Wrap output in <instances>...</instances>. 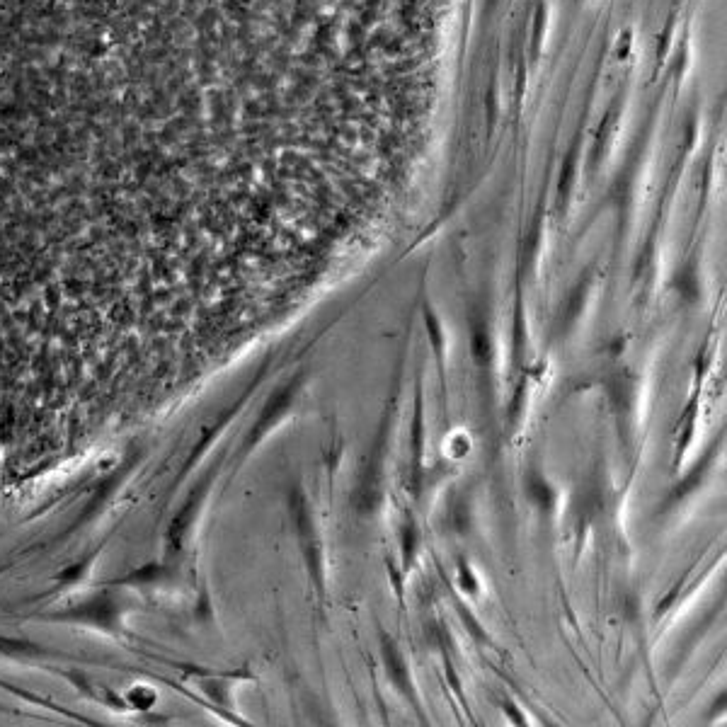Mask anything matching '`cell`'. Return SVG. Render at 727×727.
Returning a JSON list of instances; mask_svg holds the SVG:
<instances>
[{"instance_id": "30bf717a", "label": "cell", "mask_w": 727, "mask_h": 727, "mask_svg": "<svg viewBox=\"0 0 727 727\" xmlns=\"http://www.w3.org/2000/svg\"><path fill=\"white\" fill-rule=\"evenodd\" d=\"M425 405H422V381H415V412L410 425V492L412 497L422 495L425 485Z\"/></svg>"}, {"instance_id": "d6986e66", "label": "cell", "mask_w": 727, "mask_h": 727, "mask_svg": "<svg viewBox=\"0 0 727 727\" xmlns=\"http://www.w3.org/2000/svg\"><path fill=\"white\" fill-rule=\"evenodd\" d=\"M677 286H679V296H681V299L689 301V303L696 301L698 294H701V291H698L696 274H694V269H691V267H686L684 272H679Z\"/></svg>"}, {"instance_id": "5b68a950", "label": "cell", "mask_w": 727, "mask_h": 727, "mask_svg": "<svg viewBox=\"0 0 727 727\" xmlns=\"http://www.w3.org/2000/svg\"><path fill=\"white\" fill-rule=\"evenodd\" d=\"M219 471H221V459L204 473V478L194 485L190 495H187V500L182 502L180 509L175 512V517L170 519L168 531H165V555H168V558H173V555L180 553L182 546H185L187 536H190L192 531V524L197 522L199 514H202L204 502L209 500V492L214 488V478L219 475Z\"/></svg>"}, {"instance_id": "ac0fdd59", "label": "cell", "mask_w": 727, "mask_h": 727, "mask_svg": "<svg viewBox=\"0 0 727 727\" xmlns=\"http://www.w3.org/2000/svg\"><path fill=\"white\" fill-rule=\"evenodd\" d=\"M93 563H95V555H93V558L80 560V563H76V565H68V568L61 572V575H56V582H59V585H64V587L78 585V582H83L85 577L90 575V570H93Z\"/></svg>"}, {"instance_id": "8992f818", "label": "cell", "mask_w": 727, "mask_h": 727, "mask_svg": "<svg viewBox=\"0 0 727 727\" xmlns=\"http://www.w3.org/2000/svg\"><path fill=\"white\" fill-rule=\"evenodd\" d=\"M47 618L61 623H80V626L97 628L112 635H122V618H124V604L122 599L114 594H97L93 599H85L83 604L68 606L66 611H56Z\"/></svg>"}, {"instance_id": "9a60e30c", "label": "cell", "mask_w": 727, "mask_h": 727, "mask_svg": "<svg viewBox=\"0 0 727 727\" xmlns=\"http://www.w3.org/2000/svg\"><path fill=\"white\" fill-rule=\"evenodd\" d=\"M168 577H170L168 563H156V560H153V563H146V565H141V568L129 570L127 575L114 577V580L105 582V585L107 587H136V589H143V587L163 585Z\"/></svg>"}, {"instance_id": "277c9868", "label": "cell", "mask_w": 727, "mask_h": 727, "mask_svg": "<svg viewBox=\"0 0 727 727\" xmlns=\"http://www.w3.org/2000/svg\"><path fill=\"white\" fill-rule=\"evenodd\" d=\"M468 342H471V359L480 376L483 391H492V376H495L497 342L492 330V313L485 303H473L468 311Z\"/></svg>"}, {"instance_id": "ba28073f", "label": "cell", "mask_w": 727, "mask_h": 727, "mask_svg": "<svg viewBox=\"0 0 727 727\" xmlns=\"http://www.w3.org/2000/svg\"><path fill=\"white\" fill-rule=\"evenodd\" d=\"M381 662H383V669H386V677H388V681H391L393 689H396L412 708H415L420 718H425V713H422L420 696H417V689H415V681H412L410 664H408V660H405L403 650L398 648L396 640L386 633L381 635Z\"/></svg>"}, {"instance_id": "7a4b0ae2", "label": "cell", "mask_w": 727, "mask_h": 727, "mask_svg": "<svg viewBox=\"0 0 727 727\" xmlns=\"http://www.w3.org/2000/svg\"><path fill=\"white\" fill-rule=\"evenodd\" d=\"M306 381H308V369H299L296 374H291L289 379H284L279 386L272 388V393H269L265 403H262L260 412H257L255 422L250 425L248 432H245V437L240 439L236 456H233L231 463L233 473H238L257 446L265 442L269 434H272L274 429L282 425L286 417L294 412L303 388H306Z\"/></svg>"}, {"instance_id": "4fadbf2b", "label": "cell", "mask_w": 727, "mask_h": 727, "mask_svg": "<svg viewBox=\"0 0 727 727\" xmlns=\"http://www.w3.org/2000/svg\"><path fill=\"white\" fill-rule=\"evenodd\" d=\"M718 449H720V444H711V449H708L706 454H703L701 463H696L694 471L686 475V478L681 480V483L674 485L672 492H669V497H667V500H664V509L677 507L679 502L686 500V497H689L691 492H694L696 488H701V483H703V480H706L708 471H711V463L715 459V454H718Z\"/></svg>"}, {"instance_id": "52a82bcc", "label": "cell", "mask_w": 727, "mask_h": 727, "mask_svg": "<svg viewBox=\"0 0 727 727\" xmlns=\"http://www.w3.org/2000/svg\"><path fill=\"white\" fill-rule=\"evenodd\" d=\"M606 396H609L611 410H614L618 422V434H621L623 446L631 449L633 432H635V417H638V379L631 371H616L609 379L604 381Z\"/></svg>"}, {"instance_id": "5bb4252c", "label": "cell", "mask_w": 727, "mask_h": 727, "mask_svg": "<svg viewBox=\"0 0 727 727\" xmlns=\"http://www.w3.org/2000/svg\"><path fill=\"white\" fill-rule=\"evenodd\" d=\"M524 495L526 500H529L536 509H541L543 514L555 512V505H558V492H555L553 485L548 483L546 475L536 471V468H529V471L524 473Z\"/></svg>"}, {"instance_id": "3957f363", "label": "cell", "mask_w": 727, "mask_h": 727, "mask_svg": "<svg viewBox=\"0 0 727 727\" xmlns=\"http://www.w3.org/2000/svg\"><path fill=\"white\" fill-rule=\"evenodd\" d=\"M286 512H289L291 526H294L296 543H299V553L306 565L308 580L313 582V589L320 599L328 594V570H325V546L323 536H320L316 514H313L311 500H308L303 485H294L286 495Z\"/></svg>"}, {"instance_id": "9c48e42d", "label": "cell", "mask_w": 727, "mask_h": 727, "mask_svg": "<svg viewBox=\"0 0 727 727\" xmlns=\"http://www.w3.org/2000/svg\"><path fill=\"white\" fill-rule=\"evenodd\" d=\"M265 371H267V366H262V369H260V374H257V376H255V379H253V383H250V386H248V388H245V391H243V393H240V398L236 400V403H233V405H231V408H226V410H223V412H221V415H219V417H216V420H214V422H211V425H206V427L202 429V437H199V442H197V446H194V451H192V454H190V459H187V463H185V468H182V473H180V475H177V483H182V480H185V478H187V473H190V471H192V468H194V463H197L199 459H202V456L206 454V449H209V446H211V444H214V442H216V439H219V434L223 432V429H226L228 425H231V422H233V417H236V415H238V412H240V410H243V408H245V405H248V400H250V396H253V393H255V388H257V386H260V381H262V376H265Z\"/></svg>"}, {"instance_id": "8fae6325", "label": "cell", "mask_w": 727, "mask_h": 727, "mask_svg": "<svg viewBox=\"0 0 727 727\" xmlns=\"http://www.w3.org/2000/svg\"><path fill=\"white\" fill-rule=\"evenodd\" d=\"M589 289H592V274H585L575 286L570 289V294L565 296L563 306H560L558 320H555V335L565 337L570 335L572 328L577 325V320L585 313V303L589 299Z\"/></svg>"}, {"instance_id": "7c38bea8", "label": "cell", "mask_w": 727, "mask_h": 727, "mask_svg": "<svg viewBox=\"0 0 727 727\" xmlns=\"http://www.w3.org/2000/svg\"><path fill=\"white\" fill-rule=\"evenodd\" d=\"M422 318H425L427 340L429 347H432L434 362H437L439 386H442V391L446 393V332L442 328V320H439L437 311H434L429 303H422Z\"/></svg>"}, {"instance_id": "2e32d148", "label": "cell", "mask_w": 727, "mask_h": 727, "mask_svg": "<svg viewBox=\"0 0 727 727\" xmlns=\"http://www.w3.org/2000/svg\"><path fill=\"white\" fill-rule=\"evenodd\" d=\"M417 553H420V526H417L412 512H405L403 526H400V570L403 575L415 568Z\"/></svg>"}, {"instance_id": "e0dca14e", "label": "cell", "mask_w": 727, "mask_h": 727, "mask_svg": "<svg viewBox=\"0 0 727 727\" xmlns=\"http://www.w3.org/2000/svg\"><path fill=\"white\" fill-rule=\"evenodd\" d=\"M0 655L10 657V660H34V657L49 655V650L32 643V640L5 638V635H0Z\"/></svg>"}, {"instance_id": "6da1fadb", "label": "cell", "mask_w": 727, "mask_h": 727, "mask_svg": "<svg viewBox=\"0 0 727 727\" xmlns=\"http://www.w3.org/2000/svg\"><path fill=\"white\" fill-rule=\"evenodd\" d=\"M398 381L393 388L391 403L383 410L379 429L374 434L369 451H366L362 468H359L357 483L354 490L349 492V502L359 517L371 519L381 512L383 500H386V463H388V449H391V432H393V417H396V403H398Z\"/></svg>"}, {"instance_id": "ffe728a7", "label": "cell", "mask_w": 727, "mask_h": 727, "mask_svg": "<svg viewBox=\"0 0 727 727\" xmlns=\"http://www.w3.org/2000/svg\"><path fill=\"white\" fill-rule=\"evenodd\" d=\"M459 587L466 597H475V594L480 592V585H478V580H475L471 565H468V560H463V558L459 560Z\"/></svg>"}]
</instances>
